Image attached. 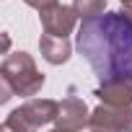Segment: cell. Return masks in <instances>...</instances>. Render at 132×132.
Instances as JSON below:
<instances>
[{
    "mask_svg": "<svg viewBox=\"0 0 132 132\" xmlns=\"http://www.w3.org/2000/svg\"><path fill=\"white\" fill-rule=\"evenodd\" d=\"M78 49L93 60L106 49V54L93 65L98 78H132V23L117 13L88 18L78 34Z\"/></svg>",
    "mask_w": 132,
    "mask_h": 132,
    "instance_id": "6da1fadb",
    "label": "cell"
}]
</instances>
